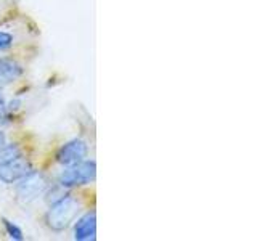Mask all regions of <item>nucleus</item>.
<instances>
[{
	"label": "nucleus",
	"mask_w": 257,
	"mask_h": 241,
	"mask_svg": "<svg viewBox=\"0 0 257 241\" xmlns=\"http://www.w3.org/2000/svg\"><path fill=\"white\" fill-rule=\"evenodd\" d=\"M32 171H34V169H32L31 161L23 158V155H20L10 161H7V163L0 164V182H4L7 185L16 183L21 179H24V177Z\"/></svg>",
	"instance_id": "nucleus-4"
},
{
	"label": "nucleus",
	"mask_w": 257,
	"mask_h": 241,
	"mask_svg": "<svg viewBox=\"0 0 257 241\" xmlns=\"http://www.w3.org/2000/svg\"><path fill=\"white\" fill-rule=\"evenodd\" d=\"M47 187V177L37 171H32L24 179H21L18 187H16V201L21 206H28L32 201H36L40 195H44Z\"/></svg>",
	"instance_id": "nucleus-3"
},
{
	"label": "nucleus",
	"mask_w": 257,
	"mask_h": 241,
	"mask_svg": "<svg viewBox=\"0 0 257 241\" xmlns=\"http://www.w3.org/2000/svg\"><path fill=\"white\" fill-rule=\"evenodd\" d=\"M21 155V150L18 148V145H5L4 148H0V164L2 163H7V161H10L16 156Z\"/></svg>",
	"instance_id": "nucleus-8"
},
{
	"label": "nucleus",
	"mask_w": 257,
	"mask_h": 241,
	"mask_svg": "<svg viewBox=\"0 0 257 241\" xmlns=\"http://www.w3.org/2000/svg\"><path fill=\"white\" fill-rule=\"evenodd\" d=\"M2 222H4V227H5L7 235L10 236L12 239H15V241H23V239H24V236H23V230L18 227V225L13 223V222H10L8 219H4Z\"/></svg>",
	"instance_id": "nucleus-9"
},
{
	"label": "nucleus",
	"mask_w": 257,
	"mask_h": 241,
	"mask_svg": "<svg viewBox=\"0 0 257 241\" xmlns=\"http://www.w3.org/2000/svg\"><path fill=\"white\" fill-rule=\"evenodd\" d=\"M80 209H82V203L72 195H64L60 199H56L45 214L48 228L56 233L64 231L76 220Z\"/></svg>",
	"instance_id": "nucleus-1"
},
{
	"label": "nucleus",
	"mask_w": 257,
	"mask_h": 241,
	"mask_svg": "<svg viewBox=\"0 0 257 241\" xmlns=\"http://www.w3.org/2000/svg\"><path fill=\"white\" fill-rule=\"evenodd\" d=\"M96 179V163L93 159H84L77 164L68 166L60 175V185L63 188L82 187L95 182Z\"/></svg>",
	"instance_id": "nucleus-2"
},
{
	"label": "nucleus",
	"mask_w": 257,
	"mask_h": 241,
	"mask_svg": "<svg viewBox=\"0 0 257 241\" xmlns=\"http://www.w3.org/2000/svg\"><path fill=\"white\" fill-rule=\"evenodd\" d=\"M5 145H7V137L2 131H0V148H4Z\"/></svg>",
	"instance_id": "nucleus-11"
},
{
	"label": "nucleus",
	"mask_w": 257,
	"mask_h": 241,
	"mask_svg": "<svg viewBox=\"0 0 257 241\" xmlns=\"http://www.w3.org/2000/svg\"><path fill=\"white\" fill-rule=\"evenodd\" d=\"M13 45V36L10 32L0 31V52H7Z\"/></svg>",
	"instance_id": "nucleus-10"
},
{
	"label": "nucleus",
	"mask_w": 257,
	"mask_h": 241,
	"mask_svg": "<svg viewBox=\"0 0 257 241\" xmlns=\"http://www.w3.org/2000/svg\"><path fill=\"white\" fill-rule=\"evenodd\" d=\"M74 238L76 241H95L96 239V214L95 211H88L82 217H79L74 225Z\"/></svg>",
	"instance_id": "nucleus-6"
},
{
	"label": "nucleus",
	"mask_w": 257,
	"mask_h": 241,
	"mask_svg": "<svg viewBox=\"0 0 257 241\" xmlns=\"http://www.w3.org/2000/svg\"><path fill=\"white\" fill-rule=\"evenodd\" d=\"M5 111V98H4V95H2V92H0V114Z\"/></svg>",
	"instance_id": "nucleus-12"
},
{
	"label": "nucleus",
	"mask_w": 257,
	"mask_h": 241,
	"mask_svg": "<svg viewBox=\"0 0 257 241\" xmlns=\"http://www.w3.org/2000/svg\"><path fill=\"white\" fill-rule=\"evenodd\" d=\"M88 155V147L84 140L80 139H74L68 143H64L63 147L58 150L56 153V161L64 166H72V164H77L80 161H84Z\"/></svg>",
	"instance_id": "nucleus-5"
},
{
	"label": "nucleus",
	"mask_w": 257,
	"mask_h": 241,
	"mask_svg": "<svg viewBox=\"0 0 257 241\" xmlns=\"http://www.w3.org/2000/svg\"><path fill=\"white\" fill-rule=\"evenodd\" d=\"M23 74V68L20 63L10 58H0V85L10 84Z\"/></svg>",
	"instance_id": "nucleus-7"
}]
</instances>
